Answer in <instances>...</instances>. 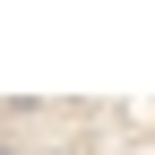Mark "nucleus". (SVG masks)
Wrapping results in <instances>:
<instances>
[{"instance_id":"1","label":"nucleus","mask_w":155,"mask_h":155,"mask_svg":"<svg viewBox=\"0 0 155 155\" xmlns=\"http://www.w3.org/2000/svg\"><path fill=\"white\" fill-rule=\"evenodd\" d=\"M0 155H155V104L0 95Z\"/></svg>"}]
</instances>
